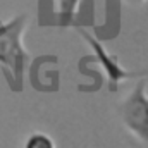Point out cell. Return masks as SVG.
<instances>
[{
	"instance_id": "1",
	"label": "cell",
	"mask_w": 148,
	"mask_h": 148,
	"mask_svg": "<svg viewBox=\"0 0 148 148\" xmlns=\"http://www.w3.org/2000/svg\"><path fill=\"white\" fill-rule=\"evenodd\" d=\"M119 114L124 127L138 141L148 147V93L145 81H140L122 100Z\"/></svg>"
},
{
	"instance_id": "2",
	"label": "cell",
	"mask_w": 148,
	"mask_h": 148,
	"mask_svg": "<svg viewBox=\"0 0 148 148\" xmlns=\"http://www.w3.org/2000/svg\"><path fill=\"white\" fill-rule=\"evenodd\" d=\"M23 19H14L7 26H0V62L21 73L24 62V50L21 45Z\"/></svg>"
},
{
	"instance_id": "3",
	"label": "cell",
	"mask_w": 148,
	"mask_h": 148,
	"mask_svg": "<svg viewBox=\"0 0 148 148\" xmlns=\"http://www.w3.org/2000/svg\"><path fill=\"white\" fill-rule=\"evenodd\" d=\"M86 40H90V43L93 45V48H95L97 57L100 59V62H103V64H105V71H107V74H109V79H110L112 86H114V84H117L121 79H126V77H127V74L124 73L119 66H117V62H115L110 55L107 53V50H105L98 41H95L90 35H86Z\"/></svg>"
},
{
	"instance_id": "4",
	"label": "cell",
	"mask_w": 148,
	"mask_h": 148,
	"mask_svg": "<svg viewBox=\"0 0 148 148\" xmlns=\"http://www.w3.org/2000/svg\"><path fill=\"white\" fill-rule=\"evenodd\" d=\"M24 148H55V143L53 140L45 134V133H33L26 143H24Z\"/></svg>"
},
{
	"instance_id": "5",
	"label": "cell",
	"mask_w": 148,
	"mask_h": 148,
	"mask_svg": "<svg viewBox=\"0 0 148 148\" xmlns=\"http://www.w3.org/2000/svg\"><path fill=\"white\" fill-rule=\"evenodd\" d=\"M127 3H133V5H140V3H143V2H147V0H126Z\"/></svg>"
}]
</instances>
